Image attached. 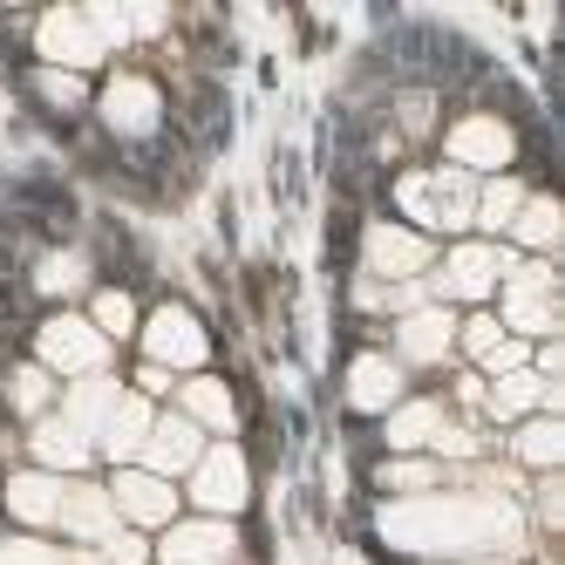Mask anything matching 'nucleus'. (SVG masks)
I'll return each mask as SVG.
<instances>
[{"mask_svg":"<svg viewBox=\"0 0 565 565\" xmlns=\"http://www.w3.org/2000/svg\"><path fill=\"white\" fill-rule=\"evenodd\" d=\"M382 532L402 552H511L518 545V511L491 491H457V498L388 504Z\"/></svg>","mask_w":565,"mask_h":565,"instance_id":"1","label":"nucleus"},{"mask_svg":"<svg viewBox=\"0 0 565 565\" xmlns=\"http://www.w3.org/2000/svg\"><path fill=\"white\" fill-rule=\"evenodd\" d=\"M124 34H130L124 8H62V14L42 21V55L62 62V68H89L124 42Z\"/></svg>","mask_w":565,"mask_h":565,"instance_id":"2","label":"nucleus"},{"mask_svg":"<svg viewBox=\"0 0 565 565\" xmlns=\"http://www.w3.org/2000/svg\"><path fill=\"white\" fill-rule=\"evenodd\" d=\"M402 212L409 218H423V225H436V232H457V225H470V212H477V184H470V171H416V178H402Z\"/></svg>","mask_w":565,"mask_h":565,"instance_id":"3","label":"nucleus"},{"mask_svg":"<svg viewBox=\"0 0 565 565\" xmlns=\"http://www.w3.org/2000/svg\"><path fill=\"white\" fill-rule=\"evenodd\" d=\"M504 320H511L518 334H552L558 328V273L552 266H511Z\"/></svg>","mask_w":565,"mask_h":565,"instance_id":"4","label":"nucleus"},{"mask_svg":"<svg viewBox=\"0 0 565 565\" xmlns=\"http://www.w3.org/2000/svg\"><path fill=\"white\" fill-rule=\"evenodd\" d=\"M42 361H49V369H62V375H103L109 341L89 328V320L62 313V320H49V328H42Z\"/></svg>","mask_w":565,"mask_h":565,"instance_id":"5","label":"nucleus"},{"mask_svg":"<svg viewBox=\"0 0 565 565\" xmlns=\"http://www.w3.org/2000/svg\"><path fill=\"white\" fill-rule=\"evenodd\" d=\"M191 498L205 511H238L246 504V457L232 450V443H218V450H205L191 463Z\"/></svg>","mask_w":565,"mask_h":565,"instance_id":"6","label":"nucleus"},{"mask_svg":"<svg viewBox=\"0 0 565 565\" xmlns=\"http://www.w3.org/2000/svg\"><path fill=\"white\" fill-rule=\"evenodd\" d=\"M511 273V259L498 253V246H457L450 253V266H443L436 279H429V294H457V300H483L498 287V279Z\"/></svg>","mask_w":565,"mask_h":565,"instance_id":"7","label":"nucleus"},{"mask_svg":"<svg viewBox=\"0 0 565 565\" xmlns=\"http://www.w3.org/2000/svg\"><path fill=\"white\" fill-rule=\"evenodd\" d=\"M143 348H150L157 369H198V361H205V328H198L184 307H164L143 328Z\"/></svg>","mask_w":565,"mask_h":565,"instance_id":"8","label":"nucleus"},{"mask_svg":"<svg viewBox=\"0 0 565 565\" xmlns=\"http://www.w3.org/2000/svg\"><path fill=\"white\" fill-rule=\"evenodd\" d=\"M137 457H143L150 477H164V483H171L178 470H191L198 457H205V443H198V423H184V416H157Z\"/></svg>","mask_w":565,"mask_h":565,"instance_id":"9","label":"nucleus"},{"mask_svg":"<svg viewBox=\"0 0 565 565\" xmlns=\"http://www.w3.org/2000/svg\"><path fill=\"white\" fill-rule=\"evenodd\" d=\"M361 253H369V273L395 287V279H416L429 266V238L423 232H402V225H375Z\"/></svg>","mask_w":565,"mask_h":565,"instance_id":"10","label":"nucleus"},{"mask_svg":"<svg viewBox=\"0 0 565 565\" xmlns=\"http://www.w3.org/2000/svg\"><path fill=\"white\" fill-rule=\"evenodd\" d=\"M450 164L457 171H498V164H511V130L498 124V116H463V124L450 130Z\"/></svg>","mask_w":565,"mask_h":565,"instance_id":"11","label":"nucleus"},{"mask_svg":"<svg viewBox=\"0 0 565 565\" xmlns=\"http://www.w3.org/2000/svg\"><path fill=\"white\" fill-rule=\"evenodd\" d=\"M109 504L124 511L130 524H171V511H178V491L164 477H150V470H116V483H109Z\"/></svg>","mask_w":565,"mask_h":565,"instance_id":"12","label":"nucleus"},{"mask_svg":"<svg viewBox=\"0 0 565 565\" xmlns=\"http://www.w3.org/2000/svg\"><path fill=\"white\" fill-rule=\"evenodd\" d=\"M232 558V524L205 518V524H171L164 552H157V565H225Z\"/></svg>","mask_w":565,"mask_h":565,"instance_id":"13","label":"nucleus"},{"mask_svg":"<svg viewBox=\"0 0 565 565\" xmlns=\"http://www.w3.org/2000/svg\"><path fill=\"white\" fill-rule=\"evenodd\" d=\"M55 524H62V532H75V539H96L103 545L116 532V504H109V491H89V483H62Z\"/></svg>","mask_w":565,"mask_h":565,"instance_id":"14","label":"nucleus"},{"mask_svg":"<svg viewBox=\"0 0 565 565\" xmlns=\"http://www.w3.org/2000/svg\"><path fill=\"white\" fill-rule=\"evenodd\" d=\"M103 116H109V130L143 137V130H157V89L143 83V75H124V83H109Z\"/></svg>","mask_w":565,"mask_h":565,"instance_id":"15","label":"nucleus"},{"mask_svg":"<svg viewBox=\"0 0 565 565\" xmlns=\"http://www.w3.org/2000/svg\"><path fill=\"white\" fill-rule=\"evenodd\" d=\"M116 402H124V388H116V382H103V375H83V382L68 388V409H62V423H75V429L89 436V450H96V436H103V423L116 416Z\"/></svg>","mask_w":565,"mask_h":565,"instance_id":"16","label":"nucleus"},{"mask_svg":"<svg viewBox=\"0 0 565 565\" xmlns=\"http://www.w3.org/2000/svg\"><path fill=\"white\" fill-rule=\"evenodd\" d=\"M457 341V320L443 313V307H416V313H402V361H443Z\"/></svg>","mask_w":565,"mask_h":565,"instance_id":"17","label":"nucleus"},{"mask_svg":"<svg viewBox=\"0 0 565 565\" xmlns=\"http://www.w3.org/2000/svg\"><path fill=\"white\" fill-rule=\"evenodd\" d=\"M150 402L143 395H124V402H116V416L103 423V436H96V450H109L116 463H130L137 450H143V436H150Z\"/></svg>","mask_w":565,"mask_h":565,"instance_id":"18","label":"nucleus"},{"mask_svg":"<svg viewBox=\"0 0 565 565\" xmlns=\"http://www.w3.org/2000/svg\"><path fill=\"white\" fill-rule=\"evenodd\" d=\"M395 395H402V369L388 354H361L348 369V402H354V409H388Z\"/></svg>","mask_w":565,"mask_h":565,"instance_id":"19","label":"nucleus"},{"mask_svg":"<svg viewBox=\"0 0 565 565\" xmlns=\"http://www.w3.org/2000/svg\"><path fill=\"white\" fill-rule=\"evenodd\" d=\"M34 457H42L49 470H83L89 463V436L75 423H62V416H49L42 429H34Z\"/></svg>","mask_w":565,"mask_h":565,"instance_id":"20","label":"nucleus"},{"mask_svg":"<svg viewBox=\"0 0 565 565\" xmlns=\"http://www.w3.org/2000/svg\"><path fill=\"white\" fill-rule=\"evenodd\" d=\"M545 388H552L545 375H532V369H511V375H498V388L483 395V402H491V416H504V423H511V416H532L539 402H545Z\"/></svg>","mask_w":565,"mask_h":565,"instance_id":"21","label":"nucleus"},{"mask_svg":"<svg viewBox=\"0 0 565 565\" xmlns=\"http://www.w3.org/2000/svg\"><path fill=\"white\" fill-rule=\"evenodd\" d=\"M8 504L28 524H55V511H62V477H14L8 483Z\"/></svg>","mask_w":565,"mask_h":565,"instance_id":"22","label":"nucleus"},{"mask_svg":"<svg viewBox=\"0 0 565 565\" xmlns=\"http://www.w3.org/2000/svg\"><path fill=\"white\" fill-rule=\"evenodd\" d=\"M184 423L232 429V395H225V382H184Z\"/></svg>","mask_w":565,"mask_h":565,"instance_id":"23","label":"nucleus"},{"mask_svg":"<svg viewBox=\"0 0 565 565\" xmlns=\"http://www.w3.org/2000/svg\"><path fill=\"white\" fill-rule=\"evenodd\" d=\"M436 429H443V409H436V402H409V409H395V416H388V443H395V450L436 443Z\"/></svg>","mask_w":565,"mask_h":565,"instance_id":"24","label":"nucleus"},{"mask_svg":"<svg viewBox=\"0 0 565 565\" xmlns=\"http://www.w3.org/2000/svg\"><path fill=\"white\" fill-rule=\"evenodd\" d=\"M511 232L524 238V246L552 253V246H558V205H552V198H524V205H518V218H511Z\"/></svg>","mask_w":565,"mask_h":565,"instance_id":"25","label":"nucleus"},{"mask_svg":"<svg viewBox=\"0 0 565 565\" xmlns=\"http://www.w3.org/2000/svg\"><path fill=\"white\" fill-rule=\"evenodd\" d=\"M518 205H524V191L511 184V178H491L477 191V212H470V225H491V232H504L511 218H518Z\"/></svg>","mask_w":565,"mask_h":565,"instance_id":"26","label":"nucleus"},{"mask_svg":"<svg viewBox=\"0 0 565 565\" xmlns=\"http://www.w3.org/2000/svg\"><path fill=\"white\" fill-rule=\"evenodd\" d=\"M518 457H524V463H539V470H552V463L565 457V429H558L552 416L524 423V429H518Z\"/></svg>","mask_w":565,"mask_h":565,"instance_id":"27","label":"nucleus"},{"mask_svg":"<svg viewBox=\"0 0 565 565\" xmlns=\"http://www.w3.org/2000/svg\"><path fill=\"white\" fill-rule=\"evenodd\" d=\"M0 565H109V558H89V552H55V545H0Z\"/></svg>","mask_w":565,"mask_h":565,"instance_id":"28","label":"nucleus"},{"mask_svg":"<svg viewBox=\"0 0 565 565\" xmlns=\"http://www.w3.org/2000/svg\"><path fill=\"white\" fill-rule=\"evenodd\" d=\"M130 320H137V307H130V294H103L96 300V320H89V328L109 341V334H130Z\"/></svg>","mask_w":565,"mask_h":565,"instance_id":"29","label":"nucleus"},{"mask_svg":"<svg viewBox=\"0 0 565 565\" xmlns=\"http://www.w3.org/2000/svg\"><path fill=\"white\" fill-rule=\"evenodd\" d=\"M8 402H14L21 416H34V409L49 402V375H42V369H21V375L8 382Z\"/></svg>","mask_w":565,"mask_h":565,"instance_id":"30","label":"nucleus"},{"mask_svg":"<svg viewBox=\"0 0 565 565\" xmlns=\"http://www.w3.org/2000/svg\"><path fill=\"white\" fill-rule=\"evenodd\" d=\"M83 287V259L75 253H55L49 266H42V294H75Z\"/></svg>","mask_w":565,"mask_h":565,"instance_id":"31","label":"nucleus"},{"mask_svg":"<svg viewBox=\"0 0 565 565\" xmlns=\"http://www.w3.org/2000/svg\"><path fill=\"white\" fill-rule=\"evenodd\" d=\"M382 483H388V491H429L436 470H429V463H388V470H382Z\"/></svg>","mask_w":565,"mask_h":565,"instance_id":"32","label":"nucleus"},{"mask_svg":"<svg viewBox=\"0 0 565 565\" xmlns=\"http://www.w3.org/2000/svg\"><path fill=\"white\" fill-rule=\"evenodd\" d=\"M498 341H504V320H470V328H463V348H470L477 361H483V354H491Z\"/></svg>","mask_w":565,"mask_h":565,"instance_id":"33","label":"nucleus"},{"mask_svg":"<svg viewBox=\"0 0 565 565\" xmlns=\"http://www.w3.org/2000/svg\"><path fill=\"white\" fill-rule=\"evenodd\" d=\"M103 558H109V565H143V545H137L130 532H109V539H103Z\"/></svg>","mask_w":565,"mask_h":565,"instance_id":"34","label":"nucleus"},{"mask_svg":"<svg viewBox=\"0 0 565 565\" xmlns=\"http://www.w3.org/2000/svg\"><path fill=\"white\" fill-rule=\"evenodd\" d=\"M42 89H49V103H83V83H75V75H62V68L42 75Z\"/></svg>","mask_w":565,"mask_h":565,"instance_id":"35","label":"nucleus"},{"mask_svg":"<svg viewBox=\"0 0 565 565\" xmlns=\"http://www.w3.org/2000/svg\"><path fill=\"white\" fill-rule=\"evenodd\" d=\"M436 450H443V457H470V450H477V436H470V429H450V423H443V429H436Z\"/></svg>","mask_w":565,"mask_h":565,"instance_id":"36","label":"nucleus"},{"mask_svg":"<svg viewBox=\"0 0 565 565\" xmlns=\"http://www.w3.org/2000/svg\"><path fill=\"white\" fill-rule=\"evenodd\" d=\"M539 511H545V524H558V511H565V498H558V483H545V498H539Z\"/></svg>","mask_w":565,"mask_h":565,"instance_id":"37","label":"nucleus"}]
</instances>
